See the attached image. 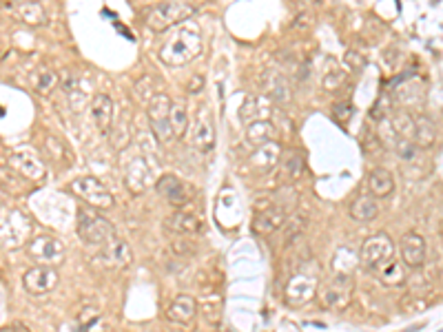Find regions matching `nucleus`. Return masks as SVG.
I'll list each match as a JSON object with an SVG mask.
<instances>
[{
	"label": "nucleus",
	"instance_id": "f257e3e1",
	"mask_svg": "<svg viewBox=\"0 0 443 332\" xmlns=\"http://www.w3.org/2000/svg\"><path fill=\"white\" fill-rule=\"evenodd\" d=\"M202 53V35L193 27L180 29L173 38L160 49V60L169 67H182Z\"/></svg>",
	"mask_w": 443,
	"mask_h": 332
},
{
	"label": "nucleus",
	"instance_id": "f03ea898",
	"mask_svg": "<svg viewBox=\"0 0 443 332\" xmlns=\"http://www.w3.org/2000/svg\"><path fill=\"white\" fill-rule=\"evenodd\" d=\"M195 11L197 9L191 3H187V0H166V3L155 5L149 13H146V27L155 33H162L166 29L184 23Z\"/></svg>",
	"mask_w": 443,
	"mask_h": 332
},
{
	"label": "nucleus",
	"instance_id": "7ed1b4c3",
	"mask_svg": "<svg viewBox=\"0 0 443 332\" xmlns=\"http://www.w3.org/2000/svg\"><path fill=\"white\" fill-rule=\"evenodd\" d=\"M353 277L335 272L324 286L317 288V299L328 310H346L353 299Z\"/></svg>",
	"mask_w": 443,
	"mask_h": 332
},
{
	"label": "nucleus",
	"instance_id": "20e7f679",
	"mask_svg": "<svg viewBox=\"0 0 443 332\" xmlns=\"http://www.w3.org/2000/svg\"><path fill=\"white\" fill-rule=\"evenodd\" d=\"M395 260V242L385 233H377L368 237L363 246L359 248V264H363L368 270H379L385 264Z\"/></svg>",
	"mask_w": 443,
	"mask_h": 332
},
{
	"label": "nucleus",
	"instance_id": "39448f33",
	"mask_svg": "<svg viewBox=\"0 0 443 332\" xmlns=\"http://www.w3.org/2000/svg\"><path fill=\"white\" fill-rule=\"evenodd\" d=\"M78 235L82 242L100 248L116 235V231H114V226H111V221L100 217L96 211L80 209L78 211Z\"/></svg>",
	"mask_w": 443,
	"mask_h": 332
},
{
	"label": "nucleus",
	"instance_id": "423d86ee",
	"mask_svg": "<svg viewBox=\"0 0 443 332\" xmlns=\"http://www.w3.org/2000/svg\"><path fill=\"white\" fill-rule=\"evenodd\" d=\"M71 191L76 193L82 201H87L91 209H98V211L111 209V206H114V201H116L114 193H111L98 177H91V175L73 179Z\"/></svg>",
	"mask_w": 443,
	"mask_h": 332
},
{
	"label": "nucleus",
	"instance_id": "0eeeda50",
	"mask_svg": "<svg viewBox=\"0 0 443 332\" xmlns=\"http://www.w3.org/2000/svg\"><path fill=\"white\" fill-rule=\"evenodd\" d=\"M27 257L40 266H55L65 260V244L53 235H38L27 244Z\"/></svg>",
	"mask_w": 443,
	"mask_h": 332
},
{
	"label": "nucleus",
	"instance_id": "6e6552de",
	"mask_svg": "<svg viewBox=\"0 0 443 332\" xmlns=\"http://www.w3.org/2000/svg\"><path fill=\"white\" fill-rule=\"evenodd\" d=\"M31 224L21 211H11L0 219V246L5 248H18L27 244Z\"/></svg>",
	"mask_w": 443,
	"mask_h": 332
},
{
	"label": "nucleus",
	"instance_id": "1a4fd4ad",
	"mask_svg": "<svg viewBox=\"0 0 443 332\" xmlns=\"http://www.w3.org/2000/svg\"><path fill=\"white\" fill-rule=\"evenodd\" d=\"M171 104L173 102H171L169 96L155 94L149 102V109H146V114H149V122L153 126V133L162 144H169L173 140V128H171V122H169Z\"/></svg>",
	"mask_w": 443,
	"mask_h": 332
},
{
	"label": "nucleus",
	"instance_id": "9d476101",
	"mask_svg": "<svg viewBox=\"0 0 443 332\" xmlns=\"http://www.w3.org/2000/svg\"><path fill=\"white\" fill-rule=\"evenodd\" d=\"M23 286L29 294H33V297H40V294H47L58 286V272H55L51 266L35 264L33 268H29L25 272Z\"/></svg>",
	"mask_w": 443,
	"mask_h": 332
},
{
	"label": "nucleus",
	"instance_id": "9b49d317",
	"mask_svg": "<svg viewBox=\"0 0 443 332\" xmlns=\"http://www.w3.org/2000/svg\"><path fill=\"white\" fill-rule=\"evenodd\" d=\"M282 155H284L282 144L273 140L262 146H255V151L248 155V164L257 175H266V173L275 171V166H280Z\"/></svg>",
	"mask_w": 443,
	"mask_h": 332
},
{
	"label": "nucleus",
	"instance_id": "f8f14e48",
	"mask_svg": "<svg viewBox=\"0 0 443 332\" xmlns=\"http://www.w3.org/2000/svg\"><path fill=\"white\" fill-rule=\"evenodd\" d=\"M317 280L308 272H297L292 275V280L286 286V301L292 306H302L310 301L317 294Z\"/></svg>",
	"mask_w": 443,
	"mask_h": 332
},
{
	"label": "nucleus",
	"instance_id": "ddd939ff",
	"mask_svg": "<svg viewBox=\"0 0 443 332\" xmlns=\"http://www.w3.org/2000/svg\"><path fill=\"white\" fill-rule=\"evenodd\" d=\"M9 166L16 171V173H21L27 182H43L47 171H45V164L38 160V155H33L29 151H16L9 155Z\"/></svg>",
	"mask_w": 443,
	"mask_h": 332
},
{
	"label": "nucleus",
	"instance_id": "4468645a",
	"mask_svg": "<svg viewBox=\"0 0 443 332\" xmlns=\"http://www.w3.org/2000/svg\"><path fill=\"white\" fill-rule=\"evenodd\" d=\"M7 11L18 23H23L27 27H45L49 23V16L40 5V0H25V3L7 5Z\"/></svg>",
	"mask_w": 443,
	"mask_h": 332
},
{
	"label": "nucleus",
	"instance_id": "2eb2a0df",
	"mask_svg": "<svg viewBox=\"0 0 443 332\" xmlns=\"http://www.w3.org/2000/svg\"><path fill=\"white\" fill-rule=\"evenodd\" d=\"M155 191L162 199H166L175 209L187 206V201H189V193H187V187H184V182L177 175H171V173L162 175L155 182Z\"/></svg>",
	"mask_w": 443,
	"mask_h": 332
},
{
	"label": "nucleus",
	"instance_id": "dca6fc26",
	"mask_svg": "<svg viewBox=\"0 0 443 332\" xmlns=\"http://www.w3.org/2000/svg\"><path fill=\"white\" fill-rule=\"evenodd\" d=\"M401 262L408 268H421L426 264V239L419 233H405L401 239Z\"/></svg>",
	"mask_w": 443,
	"mask_h": 332
},
{
	"label": "nucleus",
	"instance_id": "f3484780",
	"mask_svg": "<svg viewBox=\"0 0 443 332\" xmlns=\"http://www.w3.org/2000/svg\"><path fill=\"white\" fill-rule=\"evenodd\" d=\"M164 228L169 233H173V235H187V237L204 233V224H202V219L193 213H187V211H175L171 217H166Z\"/></svg>",
	"mask_w": 443,
	"mask_h": 332
},
{
	"label": "nucleus",
	"instance_id": "a211bd4d",
	"mask_svg": "<svg viewBox=\"0 0 443 332\" xmlns=\"http://www.w3.org/2000/svg\"><path fill=\"white\" fill-rule=\"evenodd\" d=\"M286 217H288V215H286L284 209H280V206H270V209L260 211V213L255 215L251 228H253L255 235L266 237V235H273V233H277V231H282Z\"/></svg>",
	"mask_w": 443,
	"mask_h": 332
},
{
	"label": "nucleus",
	"instance_id": "6ab92c4d",
	"mask_svg": "<svg viewBox=\"0 0 443 332\" xmlns=\"http://www.w3.org/2000/svg\"><path fill=\"white\" fill-rule=\"evenodd\" d=\"M100 248H102V260L114 268H126V266H131V262H133L131 248H128V244L124 242V239H120L118 235L111 237L109 242Z\"/></svg>",
	"mask_w": 443,
	"mask_h": 332
},
{
	"label": "nucleus",
	"instance_id": "aec40b11",
	"mask_svg": "<svg viewBox=\"0 0 443 332\" xmlns=\"http://www.w3.org/2000/svg\"><path fill=\"white\" fill-rule=\"evenodd\" d=\"M197 315V301L191 294H177V297L166 308V319L173 323H191Z\"/></svg>",
	"mask_w": 443,
	"mask_h": 332
},
{
	"label": "nucleus",
	"instance_id": "412c9836",
	"mask_svg": "<svg viewBox=\"0 0 443 332\" xmlns=\"http://www.w3.org/2000/svg\"><path fill=\"white\" fill-rule=\"evenodd\" d=\"M124 182L131 193L146 191V187L151 184V169L144 157L131 160V164H128V169H126V175H124Z\"/></svg>",
	"mask_w": 443,
	"mask_h": 332
},
{
	"label": "nucleus",
	"instance_id": "4be33fe9",
	"mask_svg": "<svg viewBox=\"0 0 443 332\" xmlns=\"http://www.w3.org/2000/svg\"><path fill=\"white\" fill-rule=\"evenodd\" d=\"M114 100L104 94H98L94 100H91V118H94V124L98 126L100 133H109L111 124H114Z\"/></svg>",
	"mask_w": 443,
	"mask_h": 332
},
{
	"label": "nucleus",
	"instance_id": "5701e85b",
	"mask_svg": "<svg viewBox=\"0 0 443 332\" xmlns=\"http://www.w3.org/2000/svg\"><path fill=\"white\" fill-rule=\"evenodd\" d=\"M264 89H266V96L275 102V104H288L290 102V84L288 80L282 76V73L277 71H270L266 80H264Z\"/></svg>",
	"mask_w": 443,
	"mask_h": 332
},
{
	"label": "nucleus",
	"instance_id": "b1692460",
	"mask_svg": "<svg viewBox=\"0 0 443 332\" xmlns=\"http://www.w3.org/2000/svg\"><path fill=\"white\" fill-rule=\"evenodd\" d=\"M368 191H371L373 197L381 199V197H388L393 191H395V177L388 169H375L368 175Z\"/></svg>",
	"mask_w": 443,
	"mask_h": 332
},
{
	"label": "nucleus",
	"instance_id": "393cba45",
	"mask_svg": "<svg viewBox=\"0 0 443 332\" xmlns=\"http://www.w3.org/2000/svg\"><path fill=\"white\" fill-rule=\"evenodd\" d=\"M412 142L417 144V149H430V146L437 142V126L428 116H417L415 118Z\"/></svg>",
	"mask_w": 443,
	"mask_h": 332
},
{
	"label": "nucleus",
	"instance_id": "a878e982",
	"mask_svg": "<svg viewBox=\"0 0 443 332\" xmlns=\"http://www.w3.org/2000/svg\"><path fill=\"white\" fill-rule=\"evenodd\" d=\"M379 215V204H377V197L373 195H359L353 204H350V217L355 221H373L375 217Z\"/></svg>",
	"mask_w": 443,
	"mask_h": 332
},
{
	"label": "nucleus",
	"instance_id": "bb28decb",
	"mask_svg": "<svg viewBox=\"0 0 443 332\" xmlns=\"http://www.w3.org/2000/svg\"><path fill=\"white\" fill-rule=\"evenodd\" d=\"M193 144L197 146V151L202 153H209L215 149V126L213 122L207 118H199L195 122V128H193Z\"/></svg>",
	"mask_w": 443,
	"mask_h": 332
},
{
	"label": "nucleus",
	"instance_id": "cd10ccee",
	"mask_svg": "<svg viewBox=\"0 0 443 332\" xmlns=\"http://www.w3.org/2000/svg\"><path fill=\"white\" fill-rule=\"evenodd\" d=\"M277 133V126L268 120H255L246 126V140L253 146H262L266 142H273Z\"/></svg>",
	"mask_w": 443,
	"mask_h": 332
},
{
	"label": "nucleus",
	"instance_id": "c85d7f7f",
	"mask_svg": "<svg viewBox=\"0 0 443 332\" xmlns=\"http://www.w3.org/2000/svg\"><path fill=\"white\" fill-rule=\"evenodd\" d=\"M381 284L390 286V288H397L401 284L408 282V272H405V264H399L397 260H393L390 264H385L383 268L377 270Z\"/></svg>",
	"mask_w": 443,
	"mask_h": 332
},
{
	"label": "nucleus",
	"instance_id": "c756f323",
	"mask_svg": "<svg viewBox=\"0 0 443 332\" xmlns=\"http://www.w3.org/2000/svg\"><path fill=\"white\" fill-rule=\"evenodd\" d=\"M282 173L286 179L295 182V179H300L306 171V160L300 151H288L286 155H282Z\"/></svg>",
	"mask_w": 443,
	"mask_h": 332
},
{
	"label": "nucleus",
	"instance_id": "7c9ffc66",
	"mask_svg": "<svg viewBox=\"0 0 443 332\" xmlns=\"http://www.w3.org/2000/svg\"><path fill=\"white\" fill-rule=\"evenodd\" d=\"M169 122L173 128V138H184L189 131V111L187 104L182 102H173L171 104V114H169Z\"/></svg>",
	"mask_w": 443,
	"mask_h": 332
},
{
	"label": "nucleus",
	"instance_id": "2f4dec72",
	"mask_svg": "<svg viewBox=\"0 0 443 332\" xmlns=\"http://www.w3.org/2000/svg\"><path fill=\"white\" fill-rule=\"evenodd\" d=\"M390 124L395 128V133L399 140H412V131H415V118L405 111H397V114L390 116Z\"/></svg>",
	"mask_w": 443,
	"mask_h": 332
},
{
	"label": "nucleus",
	"instance_id": "473e14b6",
	"mask_svg": "<svg viewBox=\"0 0 443 332\" xmlns=\"http://www.w3.org/2000/svg\"><path fill=\"white\" fill-rule=\"evenodd\" d=\"M306 224H308V219H306L304 213H290L286 217V221H284V226H282V231H284V242L290 244L292 239H297L304 233Z\"/></svg>",
	"mask_w": 443,
	"mask_h": 332
},
{
	"label": "nucleus",
	"instance_id": "72a5a7b5",
	"mask_svg": "<svg viewBox=\"0 0 443 332\" xmlns=\"http://www.w3.org/2000/svg\"><path fill=\"white\" fill-rule=\"evenodd\" d=\"M31 82H33V87H35V91H38V94H49V91L55 87V82H58V76H55V73L51 71V69H38L33 73V78H31Z\"/></svg>",
	"mask_w": 443,
	"mask_h": 332
},
{
	"label": "nucleus",
	"instance_id": "f704fd0d",
	"mask_svg": "<svg viewBox=\"0 0 443 332\" xmlns=\"http://www.w3.org/2000/svg\"><path fill=\"white\" fill-rule=\"evenodd\" d=\"M260 109H262V102L260 98H255V96H248L242 104V109H239V120H242L246 126L255 120H260L257 118V114H260Z\"/></svg>",
	"mask_w": 443,
	"mask_h": 332
},
{
	"label": "nucleus",
	"instance_id": "c9c22d12",
	"mask_svg": "<svg viewBox=\"0 0 443 332\" xmlns=\"http://www.w3.org/2000/svg\"><path fill=\"white\" fill-rule=\"evenodd\" d=\"M171 250H173V255H177V257H193L195 250H197V246L191 242V237L180 235V237H173V239H171Z\"/></svg>",
	"mask_w": 443,
	"mask_h": 332
},
{
	"label": "nucleus",
	"instance_id": "e433bc0d",
	"mask_svg": "<svg viewBox=\"0 0 443 332\" xmlns=\"http://www.w3.org/2000/svg\"><path fill=\"white\" fill-rule=\"evenodd\" d=\"M371 114H373V118L379 120V122L385 120V118H390V116H393V98L388 96V94H381V96L377 98V102L373 104Z\"/></svg>",
	"mask_w": 443,
	"mask_h": 332
},
{
	"label": "nucleus",
	"instance_id": "4c0bfd02",
	"mask_svg": "<svg viewBox=\"0 0 443 332\" xmlns=\"http://www.w3.org/2000/svg\"><path fill=\"white\" fill-rule=\"evenodd\" d=\"M346 82V76L339 71V69H332V71H326V76H324V89L326 91H337L341 84Z\"/></svg>",
	"mask_w": 443,
	"mask_h": 332
},
{
	"label": "nucleus",
	"instance_id": "58836bf2",
	"mask_svg": "<svg viewBox=\"0 0 443 332\" xmlns=\"http://www.w3.org/2000/svg\"><path fill=\"white\" fill-rule=\"evenodd\" d=\"M332 118L337 120V124H348L350 118H353V106H350L348 102H337L335 106H332Z\"/></svg>",
	"mask_w": 443,
	"mask_h": 332
},
{
	"label": "nucleus",
	"instance_id": "ea45409f",
	"mask_svg": "<svg viewBox=\"0 0 443 332\" xmlns=\"http://www.w3.org/2000/svg\"><path fill=\"white\" fill-rule=\"evenodd\" d=\"M379 149H383L379 135L375 131H366V135H363V151L368 155H375V153H379Z\"/></svg>",
	"mask_w": 443,
	"mask_h": 332
},
{
	"label": "nucleus",
	"instance_id": "a19ab883",
	"mask_svg": "<svg viewBox=\"0 0 443 332\" xmlns=\"http://www.w3.org/2000/svg\"><path fill=\"white\" fill-rule=\"evenodd\" d=\"M395 149H397V155L401 160H412V157H417V144L412 140H399Z\"/></svg>",
	"mask_w": 443,
	"mask_h": 332
},
{
	"label": "nucleus",
	"instance_id": "79ce46f5",
	"mask_svg": "<svg viewBox=\"0 0 443 332\" xmlns=\"http://www.w3.org/2000/svg\"><path fill=\"white\" fill-rule=\"evenodd\" d=\"M344 62H346V67L353 71V73H359L363 67H366V60H363V55L361 53H357V51H346V55H344Z\"/></svg>",
	"mask_w": 443,
	"mask_h": 332
},
{
	"label": "nucleus",
	"instance_id": "37998d69",
	"mask_svg": "<svg viewBox=\"0 0 443 332\" xmlns=\"http://www.w3.org/2000/svg\"><path fill=\"white\" fill-rule=\"evenodd\" d=\"M295 3H297L302 9H308V7H315L319 0H295Z\"/></svg>",
	"mask_w": 443,
	"mask_h": 332
},
{
	"label": "nucleus",
	"instance_id": "c03bdc74",
	"mask_svg": "<svg viewBox=\"0 0 443 332\" xmlns=\"http://www.w3.org/2000/svg\"><path fill=\"white\" fill-rule=\"evenodd\" d=\"M189 3H191V5H193L195 9H197L199 5H204V3H209V0H189Z\"/></svg>",
	"mask_w": 443,
	"mask_h": 332
},
{
	"label": "nucleus",
	"instance_id": "a18cd8bd",
	"mask_svg": "<svg viewBox=\"0 0 443 332\" xmlns=\"http://www.w3.org/2000/svg\"><path fill=\"white\" fill-rule=\"evenodd\" d=\"M13 332H29V330H27L25 326H21V323H16V326H13Z\"/></svg>",
	"mask_w": 443,
	"mask_h": 332
},
{
	"label": "nucleus",
	"instance_id": "49530a36",
	"mask_svg": "<svg viewBox=\"0 0 443 332\" xmlns=\"http://www.w3.org/2000/svg\"><path fill=\"white\" fill-rule=\"evenodd\" d=\"M0 3H5V5H16V3H25V0H0Z\"/></svg>",
	"mask_w": 443,
	"mask_h": 332
},
{
	"label": "nucleus",
	"instance_id": "de8ad7c7",
	"mask_svg": "<svg viewBox=\"0 0 443 332\" xmlns=\"http://www.w3.org/2000/svg\"><path fill=\"white\" fill-rule=\"evenodd\" d=\"M197 89H199V78H195L193 84H191V91H197Z\"/></svg>",
	"mask_w": 443,
	"mask_h": 332
}]
</instances>
